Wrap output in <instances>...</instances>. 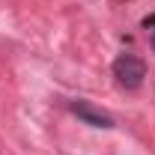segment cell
<instances>
[{"instance_id": "6da1fadb", "label": "cell", "mask_w": 155, "mask_h": 155, "mask_svg": "<svg viewBox=\"0 0 155 155\" xmlns=\"http://www.w3.org/2000/svg\"><path fill=\"white\" fill-rule=\"evenodd\" d=\"M114 75H116V84H119V87L134 90V87H140V81L146 75V66L137 57H131V54H122V57L114 63Z\"/></svg>"}, {"instance_id": "7a4b0ae2", "label": "cell", "mask_w": 155, "mask_h": 155, "mask_svg": "<svg viewBox=\"0 0 155 155\" xmlns=\"http://www.w3.org/2000/svg\"><path fill=\"white\" fill-rule=\"evenodd\" d=\"M72 114L78 119H84L87 125H96V128H110L114 125V116L101 107H96V104H90V101H72Z\"/></svg>"}, {"instance_id": "3957f363", "label": "cell", "mask_w": 155, "mask_h": 155, "mask_svg": "<svg viewBox=\"0 0 155 155\" xmlns=\"http://www.w3.org/2000/svg\"><path fill=\"white\" fill-rule=\"evenodd\" d=\"M152 42H155V39H152Z\"/></svg>"}]
</instances>
